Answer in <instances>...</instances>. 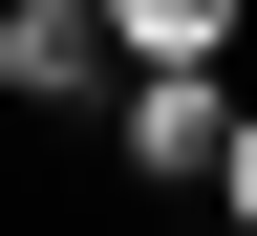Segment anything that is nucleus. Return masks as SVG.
<instances>
[{
    "mask_svg": "<svg viewBox=\"0 0 257 236\" xmlns=\"http://www.w3.org/2000/svg\"><path fill=\"white\" fill-rule=\"evenodd\" d=\"M107 22H128V64H214L236 43V0H107Z\"/></svg>",
    "mask_w": 257,
    "mask_h": 236,
    "instance_id": "obj_3",
    "label": "nucleus"
},
{
    "mask_svg": "<svg viewBox=\"0 0 257 236\" xmlns=\"http://www.w3.org/2000/svg\"><path fill=\"white\" fill-rule=\"evenodd\" d=\"M236 150V86L214 64H128V172H214Z\"/></svg>",
    "mask_w": 257,
    "mask_h": 236,
    "instance_id": "obj_2",
    "label": "nucleus"
},
{
    "mask_svg": "<svg viewBox=\"0 0 257 236\" xmlns=\"http://www.w3.org/2000/svg\"><path fill=\"white\" fill-rule=\"evenodd\" d=\"M214 193H236V215H257V108H236V150H214Z\"/></svg>",
    "mask_w": 257,
    "mask_h": 236,
    "instance_id": "obj_4",
    "label": "nucleus"
},
{
    "mask_svg": "<svg viewBox=\"0 0 257 236\" xmlns=\"http://www.w3.org/2000/svg\"><path fill=\"white\" fill-rule=\"evenodd\" d=\"M107 64H128V22H107V0H0V86H22V108H86Z\"/></svg>",
    "mask_w": 257,
    "mask_h": 236,
    "instance_id": "obj_1",
    "label": "nucleus"
}]
</instances>
